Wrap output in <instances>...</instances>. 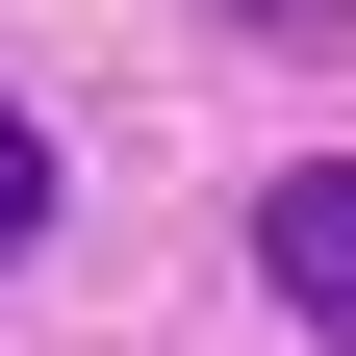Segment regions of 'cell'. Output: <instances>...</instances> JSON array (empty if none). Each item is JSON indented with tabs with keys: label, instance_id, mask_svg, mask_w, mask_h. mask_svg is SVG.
<instances>
[{
	"label": "cell",
	"instance_id": "1",
	"mask_svg": "<svg viewBox=\"0 0 356 356\" xmlns=\"http://www.w3.org/2000/svg\"><path fill=\"white\" fill-rule=\"evenodd\" d=\"M254 280L356 356V153H280V178H254Z\"/></svg>",
	"mask_w": 356,
	"mask_h": 356
},
{
	"label": "cell",
	"instance_id": "2",
	"mask_svg": "<svg viewBox=\"0 0 356 356\" xmlns=\"http://www.w3.org/2000/svg\"><path fill=\"white\" fill-rule=\"evenodd\" d=\"M26 229H51V127L0 102V254H26Z\"/></svg>",
	"mask_w": 356,
	"mask_h": 356
}]
</instances>
